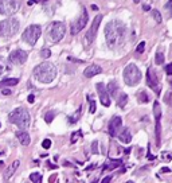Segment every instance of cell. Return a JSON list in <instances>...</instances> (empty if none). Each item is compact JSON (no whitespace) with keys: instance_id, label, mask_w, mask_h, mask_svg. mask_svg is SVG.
Returning <instances> with one entry per match:
<instances>
[{"instance_id":"1","label":"cell","mask_w":172,"mask_h":183,"mask_svg":"<svg viewBox=\"0 0 172 183\" xmlns=\"http://www.w3.org/2000/svg\"><path fill=\"white\" fill-rule=\"evenodd\" d=\"M126 36V27L121 20H110L105 26V38L110 49L119 47L124 43Z\"/></svg>"},{"instance_id":"2","label":"cell","mask_w":172,"mask_h":183,"mask_svg":"<svg viewBox=\"0 0 172 183\" xmlns=\"http://www.w3.org/2000/svg\"><path fill=\"white\" fill-rule=\"evenodd\" d=\"M34 77L42 84H50L57 77V67L51 62L45 61L34 69Z\"/></svg>"},{"instance_id":"3","label":"cell","mask_w":172,"mask_h":183,"mask_svg":"<svg viewBox=\"0 0 172 183\" xmlns=\"http://www.w3.org/2000/svg\"><path fill=\"white\" fill-rule=\"evenodd\" d=\"M8 120L23 131V129H26V128H28L31 118H30V113L24 108H16V109H13L11 113L8 114Z\"/></svg>"},{"instance_id":"4","label":"cell","mask_w":172,"mask_h":183,"mask_svg":"<svg viewBox=\"0 0 172 183\" xmlns=\"http://www.w3.org/2000/svg\"><path fill=\"white\" fill-rule=\"evenodd\" d=\"M20 23L16 18H8L0 22V36L3 38H11L19 31Z\"/></svg>"},{"instance_id":"5","label":"cell","mask_w":172,"mask_h":183,"mask_svg":"<svg viewBox=\"0 0 172 183\" xmlns=\"http://www.w3.org/2000/svg\"><path fill=\"white\" fill-rule=\"evenodd\" d=\"M123 77H124V81H125V84L128 86H134L141 81V72L134 63H129V65L124 69Z\"/></svg>"},{"instance_id":"6","label":"cell","mask_w":172,"mask_h":183,"mask_svg":"<svg viewBox=\"0 0 172 183\" xmlns=\"http://www.w3.org/2000/svg\"><path fill=\"white\" fill-rule=\"evenodd\" d=\"M65 34H66V26L62 22H53L47 28V38L54 43L62 40Z\"/></svg>"},{"instance_id":"7","label":"cell","mask_w":172,"mask_h":183,"mask_svg":"<svg viewBox=\"0 0 172 183\" xmlns=\"http://www.w3.org/2000/svg\"><path fill=\"white\" fill-rule=\"evenodd\" d=\"M40 35H42V27L39 24H31L24 30V32H23V35H22V39H23V42L27 43V45L34 46L36 42H38Z\"/></svg>"},{"instance_id":"8","label":"cell","mask_w":172,"mask_h":183,"mask_svg":"<svg viewBox=\"0 0 172 183\" xmlns=\"http://www.w3.org/2000/svg\"><path fill=\"white\" fill-rule=\"evenodd\" d=\"M153 114H155V121H156V127H155V137H156V145L160 147V140H161V108L157 101L153 103Z\"/></svg>"},{"instance_id":"9","label":"cell","mask_w":172,"mask_h":183,"mask_svg":"<svg viewBox=\"0 0 172 183\" xmlns=\"http://www.w3.org/2000/svg\"><path fill=\"white\" fill-rule=\"evenodd\" d=\"M20 7V0H0V13L13 15Z\"/></svg>"},{"instance_id":"10","label":"cell","mask_w":172,"mask_h":183,"mask_svg":"<svg viewBox=\"0 0 172 183\" xmlns=\"http://www.w3.org/2000/svg\"><path fill=\"white\" fill-rule=\"evenodd\" d=\"M87 20H89V15H87V11H86V8H82V13H81V16L71 24V30H70V31H71L73 35H77V34H78L81 30L85 28Z\"/></svg>"},{"instance_id":"11","label":"cell","mask_w":172,"mask_h":183,"mask_svg":"<svg viewBox=\"0 0 172 183\" xmlns=\"http://www.w3.org/2000/svg\"><path fill=\"white\" fill-rule=\"evenodd\" d=\"M147 85L152 90L156 92V94H160L161 86L159 82V77H157V74L152 69H148V72H147Z\"/></svg>"},{"instance_id":"12","label":"cell","mask_w":172,"mask_h":183,"mask_svg":"<svg viewBox=\"0 0 172 183\" xmlns=\"http://www.w3.org/2000/svg\"><path fill=\"white\" fill-rule=\"evenodd\" d=\"M28 55L24 50H20V49H16L9 54V61L13 63V65H23V63L27 61Z\"/></svg>"},{"instance_id":"13","label":"cell","mask_w":172,"mask_h":183,"mask_svg":"<svg viewBox=\"0 0 172 183\" xmlns=\"http://www.w3.org/2000/svg\"><path fill=\"white\" fill-rule=\"evenodd\" d=\"M101 20H102V15H97L96 18H94L93 23H92V27H90V30L87 31L86 34V40L87 43H92L94 39H96V35H97V31H98V27L101 24Z\"/></svg>"},{"instance_id":"14","label":"cell","mask_w":172,"mask_h":183,"mask_svg":"<svg viewBox=\"0 0 172 183\" xmlns=\"http://www.w3.org/2000/svg\"><path fill=\"white\" fill-rule=\"evenodd\" d=\"M123 129V118L120 116H114L109 123V133L110 136H119V133Z\"/></svg>"},{"instance_id":"15","label":"cell","mask_w":172,"mask_h":183,"mask_svg":"<svg viewBox=\"0 0 172 183\" xmlns=\"http://www.w3.org/2000/svg\"><path fill=\"white\" fill-rule=\"evenodd\" d=\"M96 88H97V93H98V96H100L101 104H102L104 106H109L110 105V97H109V94H108L106 86L104 85L102 82H98L96 85Z\"/></svg>"},{"instance_id":"16","label":"cell","mask_w":172,"mask_h":183,"mask_svg":"<svg viewBox=\"0 0 172 183\" xmlns=\"http://www.w3.org/2000/svg\"><path fill=\"white\" fill-rule=\"evenodd\" d=\"M19 164H20V162H19V160H13L12 163H11V164L8 166V167L5 168L4 174H3V179H4V181H8V179L11 178L12 175L16 172V170H18V168H19Z\"/></svg>"},{"instance_id":"17","label":"cell","mask_w":172,"mask_h":183,"mask_svg":"<svg viewBox=\"0 0 172 183\" xmlns=\"http://www.w3.org/2000/svg\"><path fill=\"white\" fill-rule=\"evenodd\" d=\"M102 73V67L98 66V65H90L87 66L85 69V72H83V76L86 77V78H92L94 76H98V74Z\"/></svg>"},{"instance_id":"18","label":"cell","mask_w":172,"mask_h":183,"mask_svg":"<svg viewBox=\"0 0 172 183\" xmlns=\"http://www.w3.org/2000/svg\"><path fill=\"white\" fill-rule=\"evenodd\" d=\"M119 139H120L121 143L129 144L130 140H132V133H130V131L128 129V128H124V129H121V132L119 133Z\"/></svg>"},{"instance_id":"19","label":"cell","mask_w":172,"mask_h":183,"mask_svg":"<svg viewBox=\"0 0 172 183\" xmlns=\"http://www.w3.org/2000/svg\"><path fill=\"white\" fill-rule=\"evenodd\" d=\"M16 137H18L19 143L22 144V145H28L30 141H31L30 135L27 133L26 131H18V132H16Z\"/></svg>"},{"instance_id":"20","label":"cell","mask_w":172,"mask_h":183,"mask_svg":"<svg viewBox=\"0 0 172 183\" xmlns=\"http://www.w3.org/2000/svg\"><path fill=\"white\" fill-rule=\"evenodd\" d=\"M106 90H108V94H109V97H110V96H112V97H116V96H117V92H119V85H117L116 81H110V82L108 84Z\"/></svg>"},{"instance_id":"21","label":"cell","mask_w":172,"mask_h":183,"mask_svg":"<svg viewBox=\"0 0 172 183\" xmlns=\"http://www.w3.org/2000/svg\"><path fill=\"white\" fill-rule=\"evenodd\" d=\"M121 164H123V160H120V159H117V160H109L104 164V170H116Z\"/></svg>"},{"instance_id":"22","label":"cell","mask_w":172,"mask_h":183,"mask_svg":"<svg viewBox=\"0 0 172 183\" xmlns=\"http://www.w3.org/2000/svg\"><path fill=\"white\" fill-rule=\"evenodd\" d=\"M9 70H11V66H9V63L7 62V61L3 58V57H0V77L4 76L5 73H8Z\"/></svg>"},{"instance_id":"23","label":"cell","mask_w":172,"mask_h":183,"mask_svg":"<svg viewBox=\"0 0 172 183\" xmlns=\"http://www.w3.org/2000/svg\"><path fill=\"white\" fill-rule=\"evenodd\" d=\"M19 82L18 78H5L0 81V88H7V86H15Z\"/></svg>"},{"instance_id":"24","label":"cell","mask_w":172,"mask_h":183,"mask_svg":"<svg viewBox=\"0 0 172 183\" xmlns=\"http://www.w3.org/2000/svg\"><path fill=\"white\" fill-rule=\"evenodd\" d=\"M137 100H139L140 104H147L148 101H149V97H148L147 92L145 90H140L139 93H137Z\"/></svg>"},{"instance_id":"25","label":"cell","mask_w":172,"mask_h":183,"mask_svg":"<svg viewBox=\"0 0 172 183\" xmlns=\"http://www.w3.org/2000/svg\"><path fill=\"white\" fill-rule=\"evenodd\" d=\"M126 103H128V94L121 93L120 96H119V98H117V104H119V106L120 108H124L126 105Z\"/></svg>"},{"instance_id":"26","label":"cell","mask_w":172,"mask_h":183,"mask_svg":"<svg viewBox=\"0 0 172 183\" xmlns=\"http://www.w3.org/2000/svg\"><path fill=\"white\" fill-rule=\"evenodd\" d=\"M81 112H82V108H78L75 113H74L73 116L69 117V123H70V124H75L77 121H78V118H79V116H81Z\"/></svg>"},{"instance_id":"27","label":"cell","mask_w":172,"mask_h":183,"mask_svg":"<svg viewBox=\"0 0 172 183\" xmlns=\"http://www.w3.org/2000/svg\"><path fill=\"white\" fill-rule=\"evenodd\" d=\"M30 181L34 182V183H42V174L39 172H32L30 175Z\"/></svg>"},{"instance_id":"28","label":"cell","mask_w":172,"mask_h":183,"mask_svg":"<svg viewBox=\"0 0 172 183\" xmlns=\"http://www.w3.org/2000/svg\"><path fill=\"white\" fill-rule=\"evenodd\" d=\"M155 62H156V65H163L164 63V54L157 53L156 55H155Z\"/></svg>"},{"instance_id":"29","label":"cell","mask_w":172,"mask_h":183,"mask_svg":"<svg viewBox=\"0 0 172 183\" xmlns=\"http://www.w3.org/2000/svg\"><path fill=\"white\" fill-rule=\"evenodd\" d=\"M54 117H55V112L54 110H50V112H47L46 113V116H45V120H46V123H51V121L54 120Z\"/></svg>"},{"instance_id":"30","label":"cell","mask_w":172,"mask_h":183,"mask_svg":"<svg viewBox=\"0 0 172 183\" xmlns=\"http://www.w3.org/2000/svg\"><path fill=\"white\" fill-rule=\"evenodd\" d=\"M82 136V132L81 131H77V132H74V133L71 135V139H70V141H71V144H74V143H77V140Z\"/></svg>"},{"instance_id":"31","label":"cell","mask_w":172,"mask_h":183,"mask_svg":"<svg viewBox=\"0 0 172 183\" xmlns=\"http://www.w3.org/2000/svg\"><path fill=\"white\" fill-rule=\"evenodd\" d=\"M152 16L157 23H161V15H160V12L157 11V9H152Z\"/></svg>"},{"instance_id":"32","label":"cell","mask_w":172,"mask_h":183,"mask_svg":"<svg viewBox=\"0 0 172 183\" xmlns=\"http://www.w3.org/2000/svg\"><path fill=\"white\" fill-rule=\"evenodd\" d=\"M50 55H51V51H50L49 49H42V50H40V57H42V58L47 59Z\"/></svg>"},{"instance_id":"33","label":"cell","mask_w":172,"mask_h":183,"mask_svg":"<svg viewBox=\"0 0 172 183\" xmlns=\"http://www.w3.org/2000/svg\"><path fill=\"white\" fill-rule=\"evenodd\" d=\"M87 100L90 101L89 112H90V113H96V103H94V100H92V98H90V96H87Z\"/></svg>"},{"instance_id":"34","label":"cell","mask_w":172,"mask_h":183,"mask_svg":"<svg viewBox=\"0 0 172 183\" xmlns=\"http://www.w3.org/2000/svg\"><path fill=\"white\" fill-rule=\"evenodd\" d=\"M42 147L45 148V150H49V148L51 147V140H50V139H45V140L42 141Z\"/></svg>"},{"instance_id":"35","label":"cell","mask_w":172,"mask_h":183,"mask_svg":"<svg viewBox=\"0 0 172 183\" xmlns=\"http://www.w3.org/2000/svg\"><path fill=\"white\" fill-rule=\"evenodd\" d=\"M164 8H166V11H168V13H170V16L172 18V0H168Z\"/></svg>"},{"instance_id":"36","label":"cell","mask_w":172,"mask_h":183,"mask_svg":"<svg viewBox=\"0 0 172 183\" xmlns=\"http://www.w3.org/2000/svg\"><path fill=\"white\" fill-rule=\"evenodd\" d=\"M92 154L94 155L98 154V141H93L92 143Z\"/></svg>"},{"instance_id":"37","label":"cell","mask_w":172,"mask_h":183,"mask_svg":"<svg viewBox=\"0 0 172 183\" xmlns=\"http://www.w3.org/2000/svg\"><path fill=\"white\" fill-rule=\"evenodd\" d=\"M144 49H145V42H140L139 46H137V49H136V51L139 53V54H141V53L144 51Z\"/></svg>"},{"instance_id":"38","label":"cell","mask_w":172,"mask_h":183,"mask_svg":"<svg viewBox=\"0 0 172 183\" xmlns=\"http://www.w3.org/2000/svg\"><path fill=\"white\" fill-rule=\"evenodd\" d=\"M164 101H166L167 104H170L171 106H172V94H171V93H167L166 97H164Z\"/></svg>"},{"instance_id":"39","label":"cell","mask_w":172,"mask_h":183,"mask_svg":"<svg viewBox=\"0 0 172 183\" xmlns=\"http://www.w3.org/2000/svg\"><path fill=\"white\" fill-rule=\"evenodd\" d=\"M164 72L167 73V76H172V63H170V65H167L164 67Z\"/></svg>"},{"instance_id":"40","label":"cell","mask_w":172,"mask_h":183,"mask_svg":"<svg viewBox=\"0 0 172 183\" xmlns=\"http://www.w3.org/2000/svg\"><path fill=\"white\" fill-rule=\"evenodd\" d=\"M110 181H112V175H108V177H105L102 179V182L101 183H110Z\"/></svg>"},{"instance_id":"41","label":"cell","mask_w":172,"mask_h":183,"mask_svg":"<svg viewBox=\"0 0 172 183\" xmlns=\"http://www.w3.org/2000/svg\"><path fill=\"white\" fill-rule=\"evenodd\" d=\"M47 168H51V170H55V168H58V166L57 164H53V163H50V162H47Z\"/></svg>"},{"instance_id":"42","label":"cell","mask_w":172,"mask_h":183,"mask_svg":"<svg viewBox=\"0 0 172 183\" xmlns=\"http://www.w3.org/2000/svg\"><path fill=\"white\" fill-rule=\"evenodd\" d=\"M69 61H73V62H78V63H83V61H81V59H75V58H73V57H69L67 58Z\"/></svg>"},{"instance_id":"43","label":"cell","mask_w":172,"mask_h":183,"mask_svg":"<svg viewBox=\"0 0 172 183\" xmlns=\"http://www.w3.org/2000/svg\"><path fill=\"white\" fill-rule=\"evenodd\" d=\"M34 101H35V96H34V94H30V96H28V103L32 104Z\"/></svg>"},{"instance_id":"44","label":"cell","mask_w":172,"mask_h":183,"mask_svg":"<svg viewBox=\"0 0 172 183\" xmlns=\"http://www.w3.org/2000/svg\"><path fill=\"white\" fill-rule=\"evenodd\" d=\"M2 93L4 94V96H9V94H11V90H9V89H3Z\"/></svg>"},{"instance_id":"45","label":"cell","mask_w":172,"mask_h":183,"mask_svg":"<svg viewBox=\"0 0 172 183\" xmlns=\"http://www.w3.org/2000/svg\"><path fill=\"white\" fill-rule=\"evenodd\" d=\"M171 155H163V159H164V160H171Z\"/></svg>"},{"instance_id":"46","label":"cell","mask_w":172,"mask_h":183,"mask_svg":"<svg viewBox=\"0 0 172 183\" xmlns=\"http://www.w3.org/2000/svg\"><path fill=\"white\" fill-rule=\"evenodd\" d=\"M160 171H161V172H170L171 170H170V168H168V167H163Z\"/></svg>"},{"instance_id":"47","label":"cell","mask_w":172,"mask_h":183,"mask_svg":"<svg viewBox=\"0 0 172 183\" xmlns=\"http://www.w3.org/2000/svg\"><path fill=\"white\" fill-rule=\"evenodd\" d=\"M55 179H57V175H53V177L51 178H50V183H54V182H55Z\"/></svg>"},{"instance_id":"48","label":"cell","mask_w":172,"mask_h":183,"mask_svg":"<svg viewBox=\"0 0 172 183\" xmlns=\"http://www.w3.org/2000/svg\"><path fill=\"white\" fill-rule=\"evenodd\" d=\"M96 167H97L96 164H92V166H89V167H86V170L89 171V170H93V168H96Z\"/></svg>"},{"instance_id":"49","label":"cell","mask_w":172,"mask_h":183,"mask_svg":"<svg viewBox=\"0 0 172 183\" xmlns=\"http://www.w3.org/2000/svg\"><path fill=\"white\" fill-rule=\"evenodd\" d=\"M143 9L144 11H151V7L149 6H143Z\"/></svg>"},{"instance_id":"50","label":"cell","mask_w":172,"mask_h":183,"mask_svg":"<svg viewBox=\"0 0 172 183\" xmlns=\"http://www.w3.org/2000/svg\"><path fill=\"white\" fill-rule=\"evenodd\" d=\"M35 2H39V0H30V2H28V6H32Z\"/></svg>"},{"instance_id":"51","label":"cell","mask_w":172,"mask_h":183,"mask_svg":"<svg viewBox=\"0 0 172 183\" xmlns=\"http://www.w3.org/2000/svg\"><path fill=\"white\" fill-rule=\"evenodd\" d=\"M92 9H94V11H97V9H98V7H97L96 4H93V6H92Z\"/></svg>"},{"instance_id":"52","label":"cell","mask_w":172,"mask_h":183,"mask_svg":"<svg viewBox=\"0 0 172 183\" xmlns=\"http://www.w3.org/2000/svg\"><path fill=\"white\" fill-rule=\"evenodd\" d=\"M140 2V0H134V3H139Z\"/></svg>"},{"instance_id":"53","label":"cell","mask_w":172,"mask_h":183,"mask_svg":"<svg viewBox=\"0 0 172 183\" xmlns=\"http://www.w3.org/2000/svg\"><path fill=\"white\" fill-rule=\"evenodd\" d=\"M126 183H133V182H132V181H128V182H126Z\"/></svg>"},{"instance_id":"54","label":"cell","mask_w":172,"mask_h":183,"mask_svg":"<svg viewBox=\"0 0 172 183\" xmlns=\"http://www.w3.org/2000/svg\"><path fill=\"white\" fill-rule=\"evenodd\" d=\"M3 154H4V152H0V156H2V155H3Z\"/></svg>"},{"instance_id":"55","label":"cell","mask_w":172,"mask_h":183,"mask_svg":"<svg viewBox=\"0 0 172 183\" xmlns=\"http://www.w3.org/2000/svg\"><path fill=\"white\" fill-rule=\"evenodd\" d=\"M93 183H98V182H97V181H94V182H93Z\"/></svg>"},{"instance_id":"56","label":"cell","mask_w":172,"mask_h":183,"mask_svg":"<svg viewBox=\"0 0 172 183\" xmlns=\"http://www.w3.org/2000/svg\"><path fill=\"white\" fill-rule=\"evenodd\" d=\"M0 127H2V123H0Z\"/></svg>"}]
</instances>
